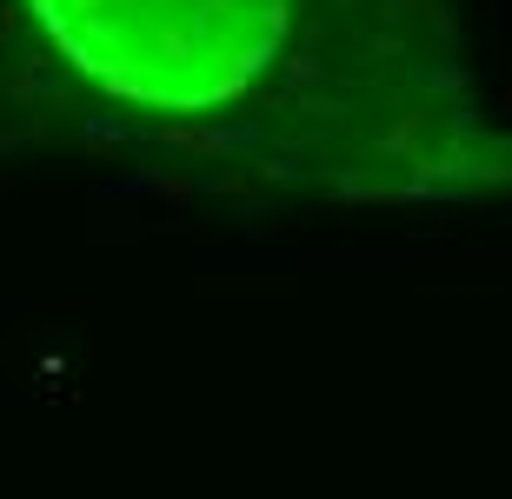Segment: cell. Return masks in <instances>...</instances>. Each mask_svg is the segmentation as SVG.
Wrapping results in <instances>:
<instances>
[{
	"instance_id": "cell-1",
	"label": "cell",
	"mask_w": 512,
	"mask_h": 499,
	"mask_svg": "<svg viewBox=\"0 0 512 499\" xmlns=\"http://www.w3.org/2000/svg\"><path fill=\"white\" fill-rule=\"evenodd\" d=\"M54 67L107 114L207 120L280 67L300 0H20Z\"/></svg>"
}]
</instances>
